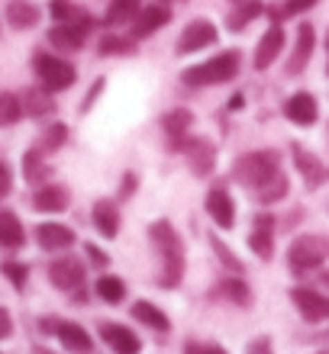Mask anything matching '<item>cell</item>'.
<instances>
[{
	"label": "cell",
	"instance_id": "d6986e66",
	"mask_svg": "<svg viewBox=\"0 0 329 354\" xmlns=\"http://www.w3.org/2000/svg\"><path fill=\"white\" fill-rule=\"evenodd\" d=\"M313 46H317L313 26H301L297 29V46H294L291 58H287V75H301L303 68H307V62H310V55H313Z\"/></svg>",
	"mask_w": 329,
	"mask_h": 354
},
{
	"label": "cell",
	"instance_id": "b9f144b4",
	"mask_svg": "<svg viewBox=\"0 0 329 354\" xmlns=\"http://www.w3.org/2000/svg\"><path fill=\"white\" fill-rule=\"evenodd\" d=\"M313 3H317V0H287V3H284V17H294V13H303V10H310Z\"/></svg>",
	"mask_w": 329,
	"mask_h": 354
},
{
	"label": "cell",
	"instance_id": "bcb514c9",
	"mask_svg": "<svg viewBox=\"0 0 329 354\" xmlns=\"http://www.w3.org/2000/svg\"><path fill=\"white\" fill-rule=\"evenodd\" d=\"M100 91H104V81H97V84L91 87V93H87V97H85V106H81V110H91V103H94V97H97V93H100Z\"/></svg>",
	"mask_w": 329,
	"mask_h": 354
},
{
	"label": "cell",
	"instance_id": "ee69618b",
	"mask_svg": "<svg viewBox=\"0 0 329 354\" xmlns=\"http://www.w3.org/2000/svg\"><path fill=\"white\" fill-rule=\"evenodd\" d=\"M13 335V319H10V313L3 306H0V338H10Z\"/></svg>",
	"mask_w": 329,
	"mask_h": 354
},
{
	"label": "cell",
	"instance_id": "f907efd6",
	"mask_svg": "<svg viewBox=\"0 0 329 354\" xmlns=\"http://www.w3.org/2000/svg\"><path fill=\"white\" fill-rule=\"evenodd\" d=\"M326 71H329V68H326Z\"/></svg>",
	"mask_w": 329,
	"mask_h": 354
},
{
	"label": "cell",
	"instance_id": "ac0fdd59",
	"mask_svg": "<svg viewBox=\"0 0 329 354\" xmlns=\"http://www.w3.org/2000/svg\"><path fill=\"white\" fill-rule=\"evenodd\" d=\"M55 335H58V342H62V345H65L71 354H91V351H94V338L87 335V328L78 326V322H58Z\"/></svg>",
	"mask_w": 329,
	"mask_h": 354
},
{
	"label": "cell",
	"instance_id": "5bb4252c",
	"mask_svg": "<svg viewBox=\"0 0 329 354\" xmlns=\"http://www.w3.org/2000/svg\"><path fill=\"white\" fill-rule=\"evenodd\" d=\"M294 306L301 309V316L307 319V322H323V319L329 316V299L320 297L317 290H307V287H297L291 293Z\"/></svg>",
	"mask_w": 329,
	"mask_h": 354
},
{
	"label": "cell",
	"instance_id": "3957f363",
	"mask_svg": "<svg viewBox=\"0 0 329 354\" xmlns=\"http://www.w3.org/2000/svg\"><path fill=\"white\" fill-rule=\"evenodd\" d=\"M239 65H242V52L239 48H229V52H220L210 62H200V65L188 68L181 81L188 87H213V84H226L239 75Z\"/></svg>",
	"mask_w": 329,
	"mask_h": 354
},
{
	"label": "cell",
	"instance_id": "2e32d148",
	"mask_svg": "<svg viewBox=\"0 0 329 354\" xmlns=\"http://www.w3.org/2000/svg\"><path fill=\"white\" fill-rule=\"evenodd\" d=\"M36 242L39 248H46V252H65L75 245V232L62 223H42L36 229Z\"/></svg>",
	"mask_w": 329,
	"mask_h": 354
},
{
	"label": "cell",
	"instance_id": "4fadbf2b",
	"mask_svg": "<svg viewBox=\"0 0 329 354\" xmlns=\"http://www.w3.org/2000/svg\"><path fill=\"white\" fill-rule=\"evenodd\" d=\"M168 19H171L168 3H149L145 10H139V17L132 19V39H145L152 32H159Z\"/></svg>",
	"mask_w": 329,
	"mask_h": 354
},
{
	"label": "cell",
	"instance_id": "f35d334b",
	"mask_svg": "<svg viewBox=\"0 0 329 354\" xmlns=\"http://www.w3.org/2000/svg\"><path fill=\"white\" fill-rule=\"evenodd\" d=\"M210 245H213V252H217V254H220V261H223V264H226V268L233 270V274H242V261H239V258H235V254H233V252H229V248H226V245H223V242H220L217 235H213V239H210Z\"/></svg>",
	"mask_w": 329,
	"mask_h": 354
},
{
	"label": "cell",
	"instance_id": "52a82bcc",
	"mask_svg": "<svg viewBox=\"0 0 329 354\" xmlns=\"http://www.w3.org/2000/svg\"><path fill=\"white\" fill-rule=\"evenodd\" d=\"M213 42H217V26H213L210 19L197 17L181 29L178 42H175V52H178V55H190V52H204V48L213 46Z\"/></svg>",
	"mask_w": 329,
	"mask_h": 354
},
{
	"label": "cell",
	"instance_id": "d6a6232c",
	"mask_svg": "<svg viewBox=\"0 0 329 354\" xmlns=\"http://www.w3.org/2000/svg\"><path fill=\"white\" fill-rule=\"evenodd\" d=\"M97 297L104 299V303H120L126 297V283L120 277H113V274H104V277L97 280Z\"/></svg>",
	"mask_w": 329,
	"mask_h": 354
},
{
	"label": "cell",
	"instance_id": "6da1fadb",
	"mask_svg": "<svg viewBox=\"0 0 329 354\" xmlns=\"http://www.w3.org/2000/svg\"><path fill=\"white\" fill-rule=\"evenodd\" d=\"M149 239H152V245H155L159 254H161L159 287H165V290L178 287L181 277H184V245H181L178 232L171 229V223L159 219V223L149 225Z\"/></svg>",
	"mask_w": 329,
	"mask_h": 354
},
{
	"label": "cell",
	"instance_id": "277c9868",
	"mask_svg": "<svg viewBox=\"0 0 329 354\" xmlns=\"http://www.w3.org/2000/svg\"><path fill=\"white\" fill-rule=\"evenodd\" d=\"M33 71H36L39 84L46 87L48 93L68 91L78 77V71H75L71 62H65V58H58V55H48V52H39V55L33 58Z\"/></svg>",
	"mask_w": 329,
	"mask_h": 354
},
{
	"label": "cell",
	"instance_id": "7dc6e473",
	"mask_svg": "<svg viewBox=\"0 0 329 354\" xmlns=\"http://www.w3.org/2000/svg\"><path fill=\"white\" fill-rule=\"evenodd\" d=\"M132 190H136V177H132V174H126V177H123V187H120V194H123V196H130Z\"/></svg>",
	"mask_w": 329,
	"mask_h": 354
},
{
	"label": "cell",
	"instance_id": "e575fe53",
	"mask_svg": "<svg viewBox=\"0 0 329 354\" xmlns=\"http://www.w3.org/2000/svg\"><path fill=\"white\" fill-rule=\"evenodd\" d=\"M223 293L233 299V303H239V306H249V303H252V290H249V283H245L239 274L223 280Z\"/></svg>",
	"mask_w": 329,
	"mask_h": 354
},
{
	"label": "cell",
	"instance_id": "836d02e7",
	"mask_svg": "<svg viewBox=\"0 0 329 354\" xmlns=\"http://www.w3.org/2000/svg\"><path fill=\"white\" fill-rule=\"evenodd\" d=\"M97 52H100V55H130V52H136V46H132V39L107 32V36H100V42H97Z\"/></svg>",
	"mask_w": 329,
	"mask_h": 354
},
{
	"label": "cell",
	"instance_id": "681fc988",
	"mask_svg": "<svg viewBox=\"0 0 329 354\" xmlns=\"http://www.w3.org/2000/svg\"><path fill=\"white\" fill-rule=\"evenodd\" d=\"M233 3H239V0H233Z\"/></svg>",
	"mask_w": 329,
	"mask_h": 354
},
{
	"label": "cell",
	"instance_id": "4316f807",
	"mask_svg": "<svg viewBox=\"0 0 329 354\" xmlns=\"http://www.w3.org/2000/svg\"><path fill=\"white\" fill-rule=\"evenodd\" d=\"M262 13V3L258 0H239L235 3V10H229V17H226V26L233 29V32H242L249 23H252L255 17Z\"/></svg>",
	"mask_w": 329,
	"mask_h": 354
},
{
	"label": "cell",
	"instance_id": "9c48e42d",
	"mask_svg": "<svg viewBox=\"0 0 329 354\" xmlns=\"http://www.w3.org/2000/svg\"><path fill=\"white\" fill-rule=\"evenodd\" d=\"M48 280L58 290H78L85 283V264L78 261V258H55V261L48 264Z\"/></svg>",
	"mask_w": 329,
	"mask_h": 354
},
{
	"label": "cell",
	"instance_id": "f1b7e54d",
	"mask_svg": "<svg viewBox=\"0 0 329 354\" xmlns=\"http://www.w3.org/2000/svg\"><path fill=\"white\" fill-rule=\"evenodd\" d=\"M48 13H52L55 23H94L91 13L75 7V0H52V3H48Z\"/></svg>",
	"mask_w": 329,
	"mask_h": 354
},
{
	"label": "cell",
	"instance_id": "c3c4849f",
	"mask_svg": "<svg viewBox=\"0 0 329 354\" xmlns=\"http://www.w3.org/2000/svg\"><path fill=\"white\" fill-rule=\"evenodd\" d=\"M317 354H329V351H317Z\"/></svg>",
	"mask_w": 329,
	"mask_h": 354
},
{
	"label": "cell",
	"instance_id": "7bdbcfd3",
	"mask_svg": "<svg viewBox=\"0 0 329 354\" xmlns=\"http://www.w3.org/2000/svg\"><path fill=\"white\" fill-rule=\"evenodd\" d=\"M10 187H13V174H10V168L0 161V200L10 194Z\"/></svg>",
	"mask_w": 329,
	"mask_h": 354
},
{
	"label": "cell",
	"instance_id": "5b68a950",
	"mask_svg": "<svg viewBox=\"0 0 329 354\" xmlns=\"http://www.w3.org/2000/svg\"><path fill=\"white\" fill-rule=\"evenodd\" d=\"M326 258H329V235H313V232L297 235L291 248H287V261H291V268L297 274L320 268Z\"/></svg>",
	"mask_w": 329,
	"mask_h": 354
},
{
	"label": "cell",
	"instance_id": "4dcf8cb0",
	"mask_svg": "<svg viewBox=\"0 0 329 354\" xmlns=\"http://www.w3.org/2000/svg\"><path fill=\"white\" fill-rule=\"evenodd\" d=\"M23 174H26L29 184H42V180H48L52 168L42 161V151H39V149H33V151H26V155H23Z\"/></svg>",
	"mask_w": 329,
	"mask_h": 354
},
{
	"label": "cell",
	"instance_id": "f6af8a7d",
	"mask_svg": "<svg viewBox=\"0 0 329 354\" xmlns=\"http://www.w3.org/2000/svg\"><path fill=\"white\" fill-rule=\"evenodd\" d=\"M87 254H91V261H94L97 268H107V261H110V258H107V254L100 252L97 245H87Z\"/></svg>",
	"mask_w": 329,
	"mask_h": 354
},
{
	"label": "cell",
	"instance_id": "d4e9b609",
	"mask_svg": "<svg viewBox=\"0 0 329 354\" xmlns=\"http://www.w3.org/2000/svg\"><path fill=\"white\" fill-rule=\"evenodd\" d=\"M161 126H165V132H168V139L178 145L184 136H188V129L194 126V113L184 110V106H178V110L165 113V120H161Z\"/></svg>",
	"mask_w": 329,
	"mask_h": 354
},
{
	"label": "cell",
	"instance_id": "1f68e13d",
	"mask_svg": "<svg viewBox=\"0 0 329 354\" xmlns=\"http://www.w3.org/2000/svg\"><path fill=\"white\" fill-rule=\"evenodd\" d=\"M23 116H26V110H23V100H19L17 93H10V91L0 93V126H13Z\"/></svg>",
	"mask_w": 329,
	"mask_h": 354
},
{
	"label": "cell",
	"instance_id": "ba28073f",
	"mask_svg": "<svg viewBox=\"0 0 329 354\" xmlns=\"http://www.w3.org/2000/svg\"><path fill=\"white\" fill-rule=\"evenodd\" d=\"M91 29H94V23H55V26L48 29V42L58 52H78V48L85 46Z\"/></svg>",
	"mask_w": 329,
	"mask_h": 354
},
{
	"label": "cell",
	"instance_id": "d590c367",
	"mask_svg": "<svg viewBox=\"0 0 329 354\" xmlns=\"http://www.w3.org/2000/svg\"><path fill=\"white\" fill-rule=\"evenodd\" d=\"M68 139V126L65 122H52L46 132H42V139H39V151H55L62 149Z\"/></svg>",
	"mask_w": 329,
	"mask_h": 354
},
{
	"label": "cell",
	"instance_id": "f546056e",
	"mask_svg": "<svg viewBox=\"0 0 329 354\" xmlns=\"http://www.w3.org/2000/svg\"><path fill=\"white\" fill-rule=\"evenodd\" d=\"M139 10H142V0H110V7H107V26L130 23V19L139 17Z\"/></svg>",
	"mask_w": 329,
	"mask_h": 354
},
{
	"label": "cell",
	"instance_id": "484cf974",
	"mask_svg": "<svg viewBox=\"0 0 329 354\" xmlns=\"http://www.w3.org/2000/svg\"><path fill=\"white\" fill-rule=\"evenodd\" d=\"M132 316L139 319L142 326L155 328V332H168V328H171L168 316H165L159 306H152L149 299H139V303H132Z\"/></svg>",
	"mask_w": 329,
	"mask_h": 354
},
{
	"label": "cell",
	"instance_id": "8fae6325",
	"mask_svg": "<svg viewBox=\"0 0 329 354\" xmlns=\"http://www.w3.org/2000/svg\"><path fill=\"white\" fill-rule=\"evenodd\" d=\"M284 116L291 122H297V126H310V122H317V116H320V106H317V97L307 91H297L287 97V103H284Z\"/></svg>",
	"mask_w": 329,
	"mask_h": 354
},
{
	"label": "cell",
	"instance_id": "83f0119b",
	"mask_svg": "<svg viewBox=\"0 0 329 354\" xmlns=\"http://www.w3.org/2000/svg\"><path fill=\"white\" fill-rule=\"evenodd\" d=\"M19 100H23V110H26V116H36V120H39V116H48V113L55 110V103H52V97H48L46 87H42V91L29 87V91L23 93Z\"/></svg>",
	"mask_w": 329,
	"mask_h": 354
},
{
	"label": "cell",
	"instance_id": "44dd1931",
	"mask_svg": "<svg viewBox=\"0 0 329 354\" xmlns=\"http://www.w3.org/2000/svg\"><path fill=\"white\" fill-rule=\"evenodd\" d=\"M94 225L104 239H116L120 232V209L113 200H97L94 203Z\"/></svg>",
	"mask_w": 329,
	"mask_h": 354
},
{
	"label": "cell",
	"instance_id": "e0dca14e",
	"mask_svg": "<svg viewBox=\"0 0 329 354\" xmlns=\"http://www.w3.org/2000/svg\"><path fill=\"white\" fill-rule=\"evenodd\" d=\"M207 213H210V219H213L220 229H233L235 203H233V196H229V190H223V187L210 190L207 194Z\"/></svg>",
	"mask_w": 329,
	"mask_h": 354
},
{
	"label": "cell",
	"instance_id": "8d00e7d4",
	"mask_svg": "<svg viewBox=\"0 0 329 354\" xmlns=\"http://www.w3.org/2000/svg\"><path fill=\"white\" fill-rule=\"evenodd\" d=\"M287 190H291V187H287V177H278V180H272V184L265 187V190H258V200H262V203H278V200H284V196H287Z\"/></svg>",
	"mask_w": 329,
	"mask_h": 354
},
{
	"label": "cell",
	"instance_id": "7a4b0ae2",
	"mask_svg": "<svg viewBox=\"0 0 329 354\" xmlns=\"http://www.w3.org/2000/svg\"><path fill=\"white\" fill-rule=\"evenodd\" d=\"M233 174L242 187H249V190L258 194V190H265L272 180H278V177L284 174L281 155H278V151H249V155H242V158L235 161Z\"/></svg>",
	"mask_w": 329,
	"mask_h": 354
},
{
	"label": "cell",
	"instance_id": "8992f818",
	"mask_svg": "<svg viewBox=\"0 0 329 354\" xmlns=\"http://www.w3.org/2000/svg\"><path fill=\"white\" fill-rule=\"evenodd\" d=\"M178 149H181V155H184V161H188L190 174H197V177L213 174V168H217V149H213L210 139H200V136L181 139Z\"/></svg>",
	"mask_w": 329,
	"mask_h": 354
},
{
	"label": "cell",
	"instance_id": "ffe728a7",
	"mask_svg": "<svg viewBox=\"0 0 329 354\" xmlns=\"http://www.w3.org/2000/svg\"><path fill=\"white\" fill-rule=\"evenodd\" d=\"M33 209H39V213H62V209H68V190L58 184L39 187L33 194Z\"/></svg>",
	"mask_w": 329,
	"mask_h": 354
},
{
	"label": "cell",
	"instance_id": "ab89813d",
	"mask_svg": "<svg viewBox=\"0 0 329 354\" xmlns=\"http://www.w3.org/2000/svg\"><path fill=\"white\" fill-rule=\"evenodd\" d=\"M184 354H226V348L213 345V342H188Z\"/></svg>",
	"mask_w": 329,
	"mask_h": 354
},
{
	"label": "cell",
	"instance_id": "cb8c5ba5",
	"mask_svg": "<svg viewBox=\"0 0 329 354\" xmlns=\"http://www.w3.org/2000/svg\"><path fill=\"white\" fill-rule=\"evenodd\" d=\"M23 242H26L23 223L10 209H0V248H23Z\"/></svg>",
	"mask_w": 329,
	"mask_h": 354
},
{
	"label": "cell",
	"instance_id": "603a6c76",
	"mask_svg": "<svg viewBox=\"0 0 329 354\" xmlns=\"http://www.w3.org/2000/svg\"><path fill=\"white\" fill-rule=\"evenodd\" d=\"M291 151H294V165H297V171H301L303 177H307V184L320 187L323 177H326V168L320 165V158H317V155H310V151H303L301 145H291Z\"/></svg>",
	"mask_w": 329,
	"mask_h": 354
},
{
	"label": "cell",
	"instance_id": "7c38bea8",
	"mask_svg": "<svg viewBox=\"0 0 329 354\" xmlns=\"http://www.w3.org/2000/svg\"><path fill=\"white\" fill-rule=\"evenodd\" d=\"M100 338H104L116 354H139L142 351L139 335H132V328L120 326V322H100Z\"/></svg>",
	"mask_w": 329,
	"mask_h": 354
},
{
	"label": "cell",
	"instance_id": "9a60e30c",
	"mask_svg": "<svg viewBox=\"0 0 329 354\" xmlns=\"http://www.w3.org/2000/svg\"><path fill=\"white\" fill-rule=\"evenodd\" d=\"M284 52V29L281 26H272L268 32L262 36V42H258V48H255V71H265V68H272L278 58H281Z\"/></svg>",
	"mask_w": 329,
	"mask_h": 354
},
{
	"label": "cell",
	"instance_id": "60d3db41",
	"mask_svg": "<svg viewBox=\"0 0 329 354\" xmlns=\"http://www.w3.org/2000/svg\"><path fill=\"white\" fill-rule=\"evenodd\" d=\"M245 354H274L272 348V338L268 335H258L255 342H249V348H245Z\"/></svg>",
	"mask_w": 329,
	"mask_h": 354
},
{
	"label": "cell",
	"instance_id": "74e56055",
	"mask_svg": "<svg viewBox=\"0 0 329 354\" xmlns=\"http://www.w3.org/2000/svg\"><path fill=\"white\" fill-rule=\"evenodd\" d=\"M0 274L13 283L17 290H23L26 287V277H29V270H26V264H17V261H3L0 264Z\"/></svg>",
	"mask_w": 329,
	"mask_h": 354
},
{
	"label": "cell",
	"instance_id": "30bf717a",
	"mask_svg": "<svg viewBox=\"0 0 329 354\" xmlns=\"http://www.w3.org/2000/svg\"><path fill=\"white\" fill-rule=\"evenodd\" d=\"M249 248H252L262 261H268L274 254V216L258 213L252 223V235H249Z\"/></svg>",
	"mask_w": 329,
	"mask_h": 354
},
{
	"label": "cell",
	"instance_id": "7402d4cb",
	"mask_svg": "<svg viewBox=\"0 0 329 354\" xmlns=\"http://www.w3.org/2000/svg\"><path fill=\"white\" fill-rule=\"evenodd\" d=\"M39 7L29 0H7V23L13 29H33L39 23Z\"/></svg>",
	"mask_w": 329,
	"mask_h": 354
}]
</instances>
